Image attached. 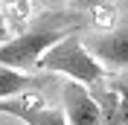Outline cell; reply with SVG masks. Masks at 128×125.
Wrapping results in <instances>:
<instances>
[{
    "mask_svg": "<svg viewBox=\"0 0 128 125\" xmlns=\"http://www.w3.org/2000/svg\"><path fill=\"white\" fill-rule=\"evenodd\" d=\"M79 26H82L79 15H70V12H56V15L41 18L38 24H32L20 35L0 44V64L12 67V70H20V73H32L38 67L41 55L52 44H58L61 38L73 35Z\"/></svg>",
    "mask_w": 128,
    "mask_h": 125,
    "instance_id": "obj_1",
    "label": "cell"
},
{
    "mask_svg": "<svg viewBox=\"0 0 128 125\" xmlns=\"http://www.w3.org/2000/svg\"><path fill=\"white\" fill-rule=\"evenodd\" d=\"M35 70L64 73V76H70L73 82H79V84H84V87H96V84H102L105 78H108L105 67L84 50V44H82V38L76 32L67 35V38H61L58 44H52V47L38 58V67H35Z\"/></svg>",
    "mask_w": 128,
    "mask_h": 125,
    "instance_id": "obj_2",
    "label": "cell"
},
{
    "mask_svg": "<svg viewBox=\"0 0 128 125\" xmlns=\"http://www.w3.org/2000/svg\"><path fill=\"white\" fill-rule=\"evenodd\" d=\"M82 44L96 61L108 64L114 70H128V24L108 32H93L82 38Z\"/></svg>",
    "mask_w": 128,
    "mask_h": 125,
    "instance_id": "obj_3",
    "label": "cell"
},
{
    "mask_svg": "<svg viewBox=\"0 0 128 125\" xmlns=\"http://www.w3.org/2000/svg\"><path fill=\"white\" fill-rule=\"evenodd\" d=\"M0 114L15 116L26 125H67L61 110L41 105L38 96H9V99H0Z\"/></svg>",
    "mask_w": 128,
    "mask_h": 125,
    "instance_id": "obj_4",
    "label": "cell"
},
{
    "mask_svg": "<svg viewBox=\"0 0 128 125\" xmlns=\"http://www.w3.org/2000/svg\"><path fill=\"white\" fill-rule=\"evenodd\" d=\"M61 99H64V119L67 125H99V102L93 99L84 84L79 82H67L61 87Z\"/></svg>",
    "mask_w": 128,
    "mask_h": 125,
    "instance_id": "obj_5",
    "label": "cell"
},
{
    "mask_svg": "<svg viewBox=\"0 0 128 125\" xmlns=\"http://www.w3.org/2000/svg\"><path fill=\"white\" fill-rule=\"evenodd\" d=\"M44 82H47V76L20 73V70H12V67H3V64H0V99H9V96L35 90V87H41Z\"/></svg>",
    "mask_w": 128,
    "mask_h": 125,
    "instance_id": "obj_6",
    "label": "cell"
},
{
    "mask_svg": "<svg viewBox=\"0 0 128 125\" xmlns=\"http://www.w3.org/2000/svg\"><path fill=\"white\" fill-rule=\"evenodd\" d=\"M93 99L99 102V125H122L120 108H116V96L108 84H96L93 87Z\"/></svg>",
    "mask_w": 128,
    "mask_h": 125,
    "instance_id": "obj_7",
    "label": "cell"
},
{
    "mask_svg": "<svg viewBox=\"0 0 128 125\" xmlns=\"http://www.w3.org/2000/svg\"><path fill=\"white\" fill-rule=\"evenodd\" d=\"M108 87L116 96V108H120L122 125H128V70H120L114 78H108Z\"/></svg>",
    "mask_w": 128,
    "mask_h": 125,
    "instance_id": "obj_8",
    "label": "cell"
},
{
    "mask_svg": "<svg viewBox=\"0 0 128 125\" xmlns=\"http://www.w3.org/2000/svg\"><path fill=\"white\" fill-rule=\"evenodd\" d=\"M12 38V26H9V20L3 15H0V44H6V41Z\"/></svg>",
    "mask_w": 128,
    "mask_h": 125,
    "instance_id": "obj_9",
    "label": "cell"
},
{
    "mask_svg": "<svg viewBox=\"0 0 128 125\" xmlns=\"http://www.w3.org/2000/svg\"><path fill=\"white\" fill-rule=\"evenodd\" d=\"M108 0H73V6L79 9H96V6H105Z\"/></svg>",
    "mask_w": 128,
    "mask_h": 125,
    "instance_id": "obj_10",
    "label": "cell"
},
{
    "mask_svg": "<svg viewBox=\"0 0 128 125\" xmlns=\"http://www.w3.org/2000/svg\"><path fill=\"white\" fill-rule=\"evenodd\" d=\"M3 3H9V6H15L18 12H26V6H29V0H3Z\"/></svg>",
    "mask_w": 128,
    "mask_h": 125,
    "instance_id": "obj_11",
    "label": "cell"
},
{
    "mask_svg": "<svg viewBox=\"0 0 128 125\" xmlns=\"http://www.w3.org/2000/svg\"><path fill=\"white\" fill-rule=\"evenodd\" d=\"M38 6H44V9H50V6H61V3H67V0H35Z\"/></svg>",
    "mask_w": 128,
    "mask_h": 125,
    "instance_id": "obj_12",
    "label": "cell"
}]
</instances>
